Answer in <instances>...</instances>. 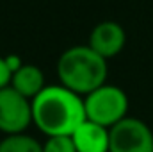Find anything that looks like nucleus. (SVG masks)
<instances>
[{"label": "nucleus", "mask_w": 153, "mask_h": 152, "mask_svg": "<svg viewBox=\"0 0 153 152\" xmlns=\"http://www.w3.org/2000/svg\"><path fill=\"white\" fill-rule=\"evenodd\" d=\"M84 97L62 84L46 86L32 100V123L46 136H71L85 122Z\"/></svg>", "instance_id": "f257e3e1"}, {"label": "nucleus", "mask_w": 153, "mask_h": 152, "mask_svg": "<svg viewBox=\"0 0 153 152\" xmlns=\"http://www.w3.org/2000/svg\"><path fill=\"white\" fill-rule=\"evenodd\" d=\"M107 59L89 45H76L64 50L57 61L59 84L80 97L89 95L107 82Z\"/></svg>", "instance_id": "f03ea898"}, {"label": "nucleus", "mask_w": 153, "mask_h": 152, "mask_svg": "<svg viewBox=\"0 0 153 152\" xmlns=\"http://www.w3.org/2000/svg\"><path fill=\"white\" fill-rule=\"evenodd\" d=\"M84 108L89 122L112 129L116 123L128 116V97L119 86L105 82L84 97Z\"/></svg>", "instance_id": "7ed1b4c3"}, {"label": "nucleus", "mask_w": 153, "mask_h": 152, "mask_svg": "<svg viewBox=\"0 0 153 152\" xmlns=\"http://www.w3.org/2000/svg\"><path fill=\"white\" fill-rule=\"evenodd\" d=\"M109 134V152H153V131L139 118L126 116Z\"/></svg>", "instance_id": "20e7f679"}, {"label": "nucleus", "mask_w": 153, "mask_h": 152, "mask_svg": "<svg viewBox=\"0 0 153 152\" xmlns=\"http://www.w3.org/2000/svg\"><path fill=\"white\" fill-rule=\"evenodd\" d=\"M32 123V100L11 86L0 90V132L5 136L22 134Z\"/></svg>", "instance_id": "39448f33"}, {"label": "nucleus", "mask_w": 153, "mask_h": 152, "mask_svg": "<svg viewBox=\"0 0 153 152\" xmlns=\"http://www.w3.org/2000/svg\"><path fill=\"white\" fill-rule=\"evenodd\" d=\"M98 56H102L103 59H111L116 57L126 45V32L125 29L112 20H105L100 22L98 25H94V29L89 34V43H87Z\"/></svg>", "instance_id": "423d86ee"}, {"label": "nucleus", "mask_w": 153, "mask_h": 152, "mask_svg": "<svg viewBox=\"0 0 153 152\" xmlns=\"http://www.w3.org/2000/svg\"><path fill=\"white\" fill-rule=\"evenodd\" d=\"M76 152H109L111 134L109 129L94 123V122H82L76 131L71 134Z\"/></svg>", "instance_id": "0eeeda50"}, {"label": "nucleus", "mask_w": 153, "mask_h": 152, "mask_svg": "<svg viewBox=\"0 0 153 152\" xmlns=\"http://www.w3.org/2000/svg\"><path fill=\"white\" fill-rule=\"evenodd\" d=\"M14 91L23 95L29 100H34L39 93L46 88L45 84V74L36 65H23L18 72H14L9 84Z\"/></svg>", "instance_id": "6e6552de"}, {"label": "nucleus", "mask_w": 153, "mask_h": 152, "mask_svg": "<svg viewBox=\"0 0 153 152\" xmlns=\"http://www.w3.org/2000/svg\"><path fill=\"white\" fill-rule=\"evenodd\" d=\"M0 152H43V143L27 132L11 134L0 140Z\"/></svg>", "instance_id": "1a4fd4ad"}, {"label": "nucleus", "mask_w": 153, "mask_h": 152, "mask_svg": "<svg viewBox=\"0 0 153 152\" xmlns=\"http://www.w3.org/2000/svg\"><path fill=\"white\" fill-rule=\"evenodd\" d=\"M43 152H76L71 136H52L43 143Z\"/></svg>", "instance_id": "9d476101"}, {"label": "nucleus", "mask_w": 153, "mask_h": 152, "mask_svg": "<svg viewBox=\"0 0 153 152\" xmlns=\"http://www.w3.org/2000/svg\"><path fill=\"white\" fill-rule=\"evenodd\" d=\"M11 77H13V74L5 65V57L0 56V90H4L11 84Z\"/></svg>", "instance_id": "9b49d317"}, {"label": "nucleus", "mask_w": 153, "mask_h": 152, "mask_svg": "<svg viewBox=\"0 0 153 152\" xmlns=\"http://www.w3.org/2000/svg\"><path fill=\"white\" fill-rule=\"evenodd\" d=\"M5 57V65H7V68L11 70V74H14V72H18L25 63L22 61V57L20 56H16V54H11V56H4Z\"/></svg>", "instance_id": "f8f14e48"}]
</instances>
